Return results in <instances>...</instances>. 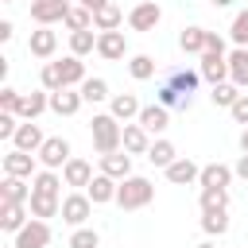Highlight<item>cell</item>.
Returning a JSON list of instances; mask_svg holds the SVG:
<instances>
[{"instance_id":"5b68a950","label":"cell","mask_w":248,"mask_h":248,"mask_svg":"<svg viewBox=\"0 0 248 248\" xmlns=\"http://www.w3.org/2000/svg\"><path fill=\"white\" fill-rule=\"evenodd\" d=\"M70 159H74V155H70V140H62V136H50V140L39 147V163L50 167V170H62Z\"/></svg>"},{"instance_id":"30bf717a","label":"cell","mask_w":248,"mask_h":248,"mask_svg":"<svg viewBox=\"0 0 248 248\" xmlns=\"http://www.w3.org/2000/svg\"><path fill=\"white\" fill-rule=\"evenodd\" d=\"M66 12H70V4H62V0H31V19L39 27H50V23L66 19Z\"/></svg>"},{"instance_id":"83f0119b","label":"cell","mask_w":248,"mask_h":248,"mask_svg":"<svg viewBox=\"0 0 248 248\" xmlns=\"http://www.w3.org/2000/svg\"><path fill=\"white\" fill-rule=\"evenodd\" d=\"M229 81H236L240 89L248 85V46H236L229 54Z\"/></svg>"},{"instance_id":"db71d44e","label":"cell","mask_w":248,"mask_h":248,"mask_svg":"<svg viewBox=\"0 0 248 248\" xmlns=\"http://www.w3.org/2000/svg\"><path fill=\"white\" fill-rule=\"evenodd\" d=\"M198 248H217V244H213V240H202V244H198Z\"/></svg>"},{"instance_id":"9c48e42d","label":"cell","mask_w":248,"mask_h":248,"mask_svg":"<svg viewBox=\"0 0 248 248\" xmlns=\"http://www.w3.org/2000/svg\"><path fill=\"white\" fill-rule=\"evenodd\" d=\"M35 159H39V155L12 147V151L4 155V174H16V178H35V174H39V170H35Z\"/></svg>"},{"instance_id":"cb8c5ba5","label":"cell","mask_w":248,"mask_h":248,"mask_svg":"<svg viewBox=\"0 0 248 248\" xmlns=\"http://www.w3.org/2000/svg\"><path fill=\"white\" fill-rule=\"evenodd\" d=\"M140 108H143V105L136 101V93H116V97L108 101V112H112L116 120H124V124H128L132 116H140Z\"/></svg>"},{"instance_id":"f907efd6","label":"cell","mask_w":248,"mask_h":248,"mask_svg":"<svg viewBox=\"0 0 248 248\" xmlns=\"http://www.w3.org/2000/svg\"><path fill=\"white\" fill-rule=\"evenodd\" d=\"M78 4H85V8H89V12H97V8H101V4H105V0H78Z\"/></svg>"},{"instance_id":"7bdbcfd3","label":"cell","mask_w":248,"mask_h":248,"mask_svg":"<svg viewBox=\"0 0 248 248\" xmlns=\"http://www.w3.org/2000/svg\"><path fill=\"white\" fill-rule=\"evenodd\" d=\"M19 105H23V93L12 89V85H4V89H0V112H16V116H19Z\"/></svg>"},{"instance_id":"f5cc1de1","label":"cell","mask_w":248,"mask_h":248,"mask_svg":"<svg viewBox=\"0 0 248 248\" xmlns=\"http://www.w3.org/2000/svg\"><path fill=\"white\" fill-rule=\"evenodd\" d=\"M209 4H213V8H229L232 0H209Z\"/></svg>"},{"instance_id":"7a4b0ae2","label":"cell","mask_w":248,"mask_h":248,"mask_svg":"<svg viewBox=\"0 0 248 248\" xmlns=\"http://www.w3.org/2000/svg\"><path fill=\"white\" fill-rule=\"evenodd\" d=\"M151 198H155V182L143 178V174H128L120 182V190H116L120 209H143V205H151Z\"/></svg>"},{"instance_id":"e575fe53","label":"cell","mask_w":248,"mask_h":248,"mask_svg":"<svg viewBox=\"0 0 248 248\" xmlns=\"http://www.w3.org/2000/svg\"><path fill=\"white\" fill-rule=\"evenodd\" d=\"M58 66H62V81H66V85H81V81H85V62H81L78 54H66Z\"/></svg>"},{"instance_id":"4316f807","label":"cell","mask_w":248,"mask_h":248,"mask_svg":"<svg viewBox=\"0 0 248 248\" xmlns=\"http://www.w3.org/2000/svg\"><path fill=\"white\" fill-rule=\"evenodd\" d=\"M27 209H31V217H58L62 213V198H46V194H31V202H27Z\"/></svg>"},{"instance_id":"44dd1931","label":"cell","mask_w":248,"mask_h":248,"mask_svg":"<svg viewBox=\"0 0 248 248\" xmlns=\"http://www.w3.org/2000/svg\"><path fill=\"white\" fill-rule=\"evenodd\" d=\"M167 112H170L167 105H143L136 120H140L147 132H167V124H170V116H167Z\"/></svg>"},{"instance_id":"6da1fadb","label":"cell","mask_w":248,"mask_h":248,"mask_svg":"<svg viewBox=\"0 0 248 248\" xmlns=\"http://www.w3.org/2000/svg\"><path fill=\"white\" fill-rule=\"evenodd\" d=\"M89 136H93V147H97L101 155L124 147V124H120L112 112H97V116L89 120Z\"/></svg>"},{"instance_id":"3957f363","label":"cell","mask_w":248,"mask_h":248,"mask_svg":"<svg viewBox=\"0 0 248 248\" xmlns=\"http://www.w3.org/2000/svg\"><path fill=\"white\" fill-rule=\"evenodd\" d=\"M89 213H93V198L85 194V190H78V194H66L62 198V221L66 225H85L89 221Z\"/></svg>"},{"instance_id":"9f6ffc18","label":"cell","mask_w":248,"mask_h":248,"mask_svg":"<svg viewBox=\"0 0 248 248\" xmlns=\"http://www.w3.org/2000/svg\"><path fill=\"white\" fill-rule=\"evenodd\" d=\"M4 4H12V0H4Z\"/></svg>"},{"instance_id":"11a10c76","label":"cell","mask_w":248,"mask_h":248,"mask_svg":"<svg viewBox=\"0 0 248 248\" xmlns=\"http://www.w3.org/2000/svg\"><path fill=\"white\" fill-rule=\"evenodd\" d=\"M8 248H16V244H8Z\"/></svg>"},{"instance_id":"7dc6e473","label":"cell","mask_w":248,"mask_h":248,"mask_svg":"<svg viewBox=\"0 0 248 248\" xmlns=\"http://www.w3.org/2000/svg\"><path fill=\"white\" fill-rule=\"evenodd\" d=\"M205 50H225V39H221L217 31H209V35H205Z\"/></svg>"},{"instance_id":"ac0fdd59","label":"cell","mask_w":248,"mask_h":248,"mask_svg":"<svg viewBox=\"0 0 248 248\" xmlns=\"http://www.w3.org/2000/svg\"><path fill=\"white\" fill-rule=\"evenodd\" d=\"M101 170L112 174L116 182H124V178L132 174V155H128V151H108V155H101Z\"/></svg>"},{"instance_id":"74e56055","label":"cell","mask_w":248,"mask_h":248,"mask_svg":"<svg viewBox=\"0 0 248 248\" xmlns=\"http://www.w3.org/2000/svg\"><path fill=\"white\" fill-rule=\"evenodd\" d=\"M128 74H132L136 81L155 78V58H151V54H132V58H128Z\"/></svg>"},{"instance_id":"52a82bcc","label":"cell","mask_w":248,"mask_h":248,"mask_svg":"<svg viewBox=\"0 0 248 248\" xmlns=\"http://www.w3.org/2000/svg\"><path fill=\"white\" fill-rule=\"evenodd\" d=\"M97 54H101L105 62H120V58L128 54L124 31H120V27H116V31H101V35H97Z\"/></svg>"},{"instance_id":"8992f818","label":"cell","mask_w":248,"mask_h":248,"mask_svg":"<svg viewBox=\"0 0 248 248\" xmlns=\"http://www.w3.org/2000/svg\"><path fill=\"white\" fill-rule=\"evenodd\" d=\"M159 19H163V8H159L155 0H143V4H136V8L128 12V27H132V31H155Z\"/></svg>"},{"instance_id":"ee69618b","label":"cell","mask_w":248,"mask_h":248,"mask_svg":"<svg viewBox=\"0 0 248 248\" xmlns=\"http://www.w3.org/2000/svg\"><path fill=\"white\" fill-rule=\"evenodd\" d=\"M229 35H232V43H236V46H248V8H244V12H236V19H232V31H229Z\"/></svg>"},{"instance_id":"f546056e","label":"cell","mask_w":248,"mask_h":248,"mask_svg":"<svg viewBox=\"0 0 248 248\" xmlns=\"http://www.w3.org/2000/svg\"><path fill=\"white\" fill-rule=\"evenodd\" d=\"M202 186H225L229 190V182H232V167H225V163H209V167H202V178H198Z\"/></svg>"},{"instance_id":"b9f144b4","label":"cell","mask_w":248,"mask_h":248,"mask_svg":"<svg viewBox=\"0 0 248 248\" xmlns=\"http://www.w3.org/2000/svg\"><path fill=\"white\" fill-rule=\"evenodd\" d=\"M70 248H101V236H97V229H85V225H78V229H74V236H70Z\"/></svg>"},{"instance_id":"8d00e7d4","label":"cell","mask_w":248,"mask_h":248,"mask_svg":"<svg viewBox=\"0 0 248 248\" xmlns=\"http://www.w3.org/2000/svg\"><path fill=\"white\" fill-rule=\"evenodd\" d=\"M202 229H205L209 236H225V232H229V213H225V209H205V213H202Z\"/></svg>"},{"instance_id":"1f68e13d","label":"cell","mask_w":248,"mask_h":248,"mask_svg":"<svg viewBox=\"0 0 248 248\" xmlns=\"http://www.w3.org/2000/svg\"><path fill=\"white\" fill-rule=\"evenodd\" d=\"M147 159H151L155 167H163V170H167V167L178 159V151H174V143H170V140H155V143L147 147Z\"/></svg>"},{"instance_id":"9a60e30c","label":"cell","mask_w":248,"mask_h":248,"mask_svg":"<svg viewBox=\"0 0 248 248\" xmlns=\"http://www.w3.org/2000/svg\"><path fill=\"white\" fill-rule=\"evenodd\" d=\"M27 225V202H0V229L19 232Z\"/></svg>"},{"instance_id":"e0dca14e","label":"cell","mask_w":248,"mask_h":248,"mask_svg":"<svg viewBox=\"0 0 248 248\" xmlns=\"http://www.w3.org/2000/svg\"><path fill=\"white\" fill-rule=\"evenodd\" d=\"M27 50H31L35 58H50V54L58 50V35H54L50 27H39V31H31V39H27Z\"/></svg>"},{"instance_id":"d6986e66","label":"cell","mask_w":248,"mask_h":248,"mask_svg":"<svg viewBox=\"0 0 248 248\" xmlns=\"http://www.w3.org/2000/svg\"><path fill=\"white\" fill-rule=\"evenodd\" d=\"M0 202H31V178L4 174V182H0Z\"/></svg>"},{"instance_id":"603a6c76","label":"cell","mask_w":248,"mask_h":248,"mask_svg":"<svg viewBox=\"0 0 248 248\" xmlns=\"http://www.w3.org/2000/svg\"><path fill=\"white\" fill-rule=\"evenodd\" d=\"M120 19H124V12H120V4H112V0H105V4L93 12V27H97V31H116Z\"/></svg>"},{"instance_id":"bcb514c9","label":"cell","mask_w":248,"mask_h":248,"mask_svg":"<svg viewBox=\"0 0 248 248\" xmlns=\"http://www.w3.org/2000/svg\"><path fill=\"white\" fill-rule=\"evenodd\" d=\"M16 128H19L16 124V112H0V140H12Z\"/></svg>"},{"instance_id":"f35d334b","label":"cell","mask_w":248,"mask_h":248,"mask_svg":"<svg viewBox=\"0 0 248 248\" xmlns=\"http://www.w3.org/2000/svg\"><path fill=\"white\" fill-rule=\"evenodd\" d=\"M236 97H240V85H236V81H221V85H213V93H209V101L221 105V108H232Z\"/></svg>"},{"instance_id":"484cf974","label":"cell","mask_w":248,"mask_h":248,"mask_svg":"<svg viewBox=\"0 0 248 248\" xmlns=\"http://www.w3.org/2000/svg\"><path fill=\"white\" fill-rule=\"evenodd\" d=\"M58 190H62V178H58V170H50V167H43V170L31 178V194H46V198H58Z\"/></svg>"},{"instance_id":"836d02e7","label":"cell","mask_w":248,"mask_h":248,"mask_svg":"<svg viewBox=\"0 0 248 248\" xmlns=\"http://www.w3.org/2000/svg\"><path fill=\"white\" fill-rule=\"evenodd\" d=\"M93 50H97V35H93V27H89V31H70V54L85 58V54H93Z\"/></svg>"},{"instance_id":"d6a6232c","label":"cell","mask_w":248,"mask_h":248,"mask_svg":"<svg viewBox=\"0 0 248 248\" xmlns=\"http://www.w3.org/2000/svg\"><path fill=\"white\" fill-rule=\"evenodd\" d=\"M70 31H89L93 27V12L85 8V4H70V12H66V19H62Z\"/></svg>"},{"instance_id":"7c38bea8","label":"cell","mask_w":248,"mask_h":248,"mask_svg":"<svg viewBox=\"0 0 248 248\" xmlns=\"http://www.w3.org/2000/svg\"><path fill=\"white\" fill-rule=\"evenodd\" d=\"M46 143V136L39 132V124L35 120H27V124H19L16 128V136H12V147H19V151H31V155H39V147Z\"/></svg>"},{"instance_id":"8fae6325","label":"cell","mask_w":248,"mask_h":248,"mask_svg":"<svg viewBox=\"0 0 248 248\" xmlns=\"http://www.w3.org/2000/svg\"><path fill=\"white\" fill-rule=\"evenodd\" d=\"M81 105H85V97H81V89L74 93V85H66V89H54V93H50V112H58V116H74Z\"/></svg>"},{"instance_id":"4dcf8cb0","label":"cell","mask_w":248,"mask_h":248,"mask_svg":"<svg viewBox=\"0 0 248 248\" xmlns=\"http://www.w3.org/2000/svg\"><path fill=\"white\" fill-rule=\"evenodd\" d=\"M159 105H167V108H182V112H186V108L194 105V93H178L174 85L163 81V85H159Z\"/></svg>"},{"instance_id":"2e32d148","label":"cell","mask_w":248,"mask_h":248,"mask_svg":"<svg viewBox=\"0 0 248 248\" xmlns=\"http://www.w3.org/2000/svg\"><path fill=\"white\" fill-rule=\"evenodd\" d=\"M62 182L74 186V190H85V186L93 182V167H89L85 159H70V163L62 167Z\"/></svg>"},{"instance_id":"ffe728a7","label":"cell","mask_w":248,"mask_h":248,"mask_svg":"<svg viewBox=\"0 0 248 248\" xmlns=\"http://www.w3.org/2000/svg\"><path fill=\"white\" fill-rule=\"evenodd\" d=\"M167 85H174L178 93H194L198 89V81H202V70H186V66H174V70H167V78H163Z\"/></svg>"},{"instance_id":"c3c4849f","label":"cell","mask_w":248,"mask_h":248,"mask_svg":"<svg viewBox=\"0 0 248 248\" xmlns=\"http://www.w3.org/2000/svg\"><path fill=\"white\" fill-rule=\"evenodd\" d=\"M232 174L248 182V155H240V159H236V167H232Z\"/></svg>"},{"instance_id":"277c9868","label":"cell","mask_w":248,"mask_h":248,"mask_svg":"<svg viewBox=\"0 0 248 248\" xmlns=\"http://www.w3.org/2000/svg\"><path fill=\"white\" fill-rule=\"evenodd\" d=\"M50 236H54V232H50V225H46L43 217H31V221L16 232V240H12V244H16V248H46V244H50Z\"/></svg>"},{"instance_id":"ab89813d","label":"cell","mask_w":248,"mask_h":248,"mask_svg":"<svg viewBox=\"0 0 248 248\" xmlns=\"http://www.w3.org/2000/svg\"><path fill=\"white\" fill-rule=\"evenodd\" d=\"M205 209H229V190L225 186H202V213Z\"/></svg>"},{"instance_id":"ba28073f","label":"cell","mask_w":248,"mask_h":248,"mask_svg":"<svg viewBox=\"0 0 248 248\" xmlns=\"http://www.w3.org/2000/svg\"><path fill=\"white\" fill-rule=\"evenodd\" d=\"M198 70H202V78H205L209 85H221V81L229 78V54H225V50H205Z\"/></svg>"},{"instance_id":"f6af8a7d","label":"cell","mask_w":248,"mask_h":248,"mask_svg":"<svg viewBox=\"0 0 248 248\" xmlns=\"http://www.w3.org/2000/svg\"><path fill=\"white\" fill-rule=\"evenodd\" d=\"M229 112H232V120H236V124H244V128H248V93H240V97H236V105H232Z\"/></svg>"},{"instance_id":"681fc988","label":"cell","mask_w":248,"mask_h":248,"mask_svg":"<svg viewBox=\"0 0 248 248\" xmlns=\"http://www.w3.org/2000/svg\"><path fill=\"white\" fill-rule=\"evenodd\" d=\"M12 31H16V27L4 19V23H0V43H8V39H12Z\"/></svg>"},{"instance_id":"7402d4cb","label":"cell","mask_w":248,"mask_h":248,"mask_svg":"<svg viewBox=\"0 0 248 248\" xmlns=\"http://www.w3.org/2000/svg\"><path fill=\"white\" fill-rule=\"evenodd\" d=\"M147 136H151V132H147L143 124H124V151H128V155H147V147H151Z\"/></svg>"},{"instance_id":"816d5d0a","label":"cell","mask_w":248,"mask_h":248,"mask_svg":"<svg viewBox=\"0 0 248 248\" xmlns=\"http://www.w3.org/2000/svg\"><path fill=\"white\" fill-rule=\"evenodd\" d=\"M240 151H244V155H248V128H244V132H240Z\"/></svg>"},{"instance_id":"d590c367","label":"cell","mask_w":248,"mask_h":248,"mask_svg":"<svg viewBox=\"0 0 248 248\" xmlns=\"http://www.w3.org/2000/svg\"><path fill=\"white\" fill-rule=\"evenodd\" d=\"M78 89H81V97H85L89 105H101V101H108V81H105V78H85Z\"/></svg>"},{"instance_id":"f1b7e54d","label":"cell","mask_w":248,"mask_h":248,"mask_svg":"<svg viewBox=\"0 0 248 248\" xmlns=\"http://www.w3.org/2000/svg\"><path fill=\"white\" fill-rule=\"evenodd\" d=\"M205 27H182V35H178V46L186 50V54H205Z\"/></svg>"},{"instance_id":"60d3db41","label":"cell","mask_w":248,"mask_h":248,"mask_svg":"<svg viewBox=\"0 0 248 248\" xmlns=\"http://www.w3.org/2000/svg\"><path fill=\"white\" fill-rule=\"evenodd\" d=\"M39 81H43V89H50V93H54V89H66V81H62V66H58V62H46L43 74H39Z\"/></svg>"},{"instance_id":"5bb4252c","label":"cell","mask_w":248,"mask_h":248,"mask_svg":"<svg viewBox=\"0 0 248 248\" xmlns=\"http://www.w3.org/2000/svg\"><path fill=\"white\" fill-rule=\"evenodd\" d=\"M202 178V167L194 163V159H174L170 167H167V182H174V186H190V182H198Z\"/></svg>"},{"instance_id":"4fadbf2b","label":"cell","mask_w":248,"mask_h":248,"mask_svg":"<svg viewBox=\"0 0 248 248\" xmlns=\"http://www.w3.org/2000/svg\"><path fill=\"white\" fill-rule=\"evenodd\" d=\"M116 190H120V182L112 178V174H93V182L85 186V194L93 198V205H105V202H116Z\"/></svg>"},{"instance_id":"d4e9b609","label":"cell","mask_w":248,"mask_h":248,"mask_svg":"<svg viewBox=\"0 0 248 248\" xmlns=\"http://www.w3.org/2000/svg\"><path fill=\"white\" fill-rule=\"evenodd\" d=\"M50 108V89H39V93H23V105H19V116L23 120H35L39 112Z\"/></svg>"}]
</instances>
